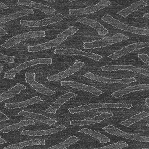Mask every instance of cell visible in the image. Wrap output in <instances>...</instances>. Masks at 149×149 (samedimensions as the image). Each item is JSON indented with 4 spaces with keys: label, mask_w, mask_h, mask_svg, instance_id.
I'll use <instances>...</instances> for the list:
<instances>
[{
    "label": "cell",
    "mask_w": 149,
    "mask_h": 149,
    "mask_svg": "<svg viewBox=\"0 0 149 149\" xmlns=\"http://www.w3.org/2000/svg\"><path fill=\"white\" fill-rule=\"evenodd\" d=\"M79 30L76 27L70 26L60 34L57 35L56 38L44 44H39L34 46H29L27 48L29 52H37L46 49L55 47L63 43L68 37L74 35Z\"/></svg>",
    "instance_id": "cell-1"
},
{
    "label": "cell",
    "mask_w": 149,
    "mask_h": 149,
    "mask_svg": "<svg viewBox=\"0 0 149 149\" xmlns=\"http://www.w3.org/2000/svg\"><path fill=\"white\" fill-rule=\"evenodd\" d=\"M133 107L131 104L125 103H97L89 104L84 105L77 107L70 108L69 112L71 114L78 113L89 111L91 109L99 108H126L130 109Z\"/></svg>",
    "instance_id": "cell-2"
},
{
    "label": "cell",
    "mask_w": 149,
    "mask_h": 149,
    "mask_svg": "<svg viewBox=\"0 0 149 149\" xmlns=\"http://www.w3.org/2000/svg\"><path fill=\"white\" fill-rule=\"evenodd\" d=\"M101 19L109 24L115 26L117 29H121L124 31L130 32L133 33L141 35L149 36L148 29L139 28L135 26H130L127 24L121 22L120 21L117 20L109 14H106L101 17Z\"/></svg>",
    "instance_id": "cell-3"
},
{
    "label": "cell",
    "mask_w": 149,
    "mask_h": 149,
    "mask_svg": "<svg viewBox=\"0 0 149 149\" xmlns=\"http://www.w3.org/2000/svg\"><path fill=\"white\" fill-rule=\"evenodd\" d=\"M52 59L50 58H39L26 61L8 71L4 74V78L9 79H13L15 77V75L17 73L23 70L28 68L29 67L38 64L50 65L52 64Z\"/></svg>",
    "instance_id": "cell-4"
},
{
    "label": "cell",
    "mask_w": 149,
    "mask_h": 149,
    "mask_svg": "<svg viewBox=\"0 0 149 149\" xmlns=\"http://www.w3.org/2000/svg\"><path fill=\"white\" fill-rule=\"evenodd\" d=\"M45 32L44 31H32L26 32L6 40L4 44L2 45L1 47L9 49L19 44L24 40L36 38L45 37Z\"/></svg>",
    "instance_id": "cell-5"
},
{
    "label": "cell",
    "mask_w": 149,
    "mask_h": 149,
    "mask_svg": "<svg viewBox=\"0 0 149 149\" xmlns=\"http://www.w3.org/2000/svg\"><path fill=\"white\" fill-rule=\"evenodd\" d=\"M102 130L111 135H114L117 136L125 138L131 140L140 141V142H148L149 141V137L138 136L132 133L125 132L113 125H109L106 126L104 127Z\"/></svg>",
    "instance_id": "cell-6"
},
{
    "label": "cell",
    "mask_w": 149,
    "mask_h": 149,
    "mask_svg": "<svg viewBox=\"0 0 149 149\" xmlns=\"http://www.w3.org/2000/svg\"><path fill=\"white\" fill-rule=\"evenodd\" d=\"M65 18H66V16L61 14L59 13L52 17L36 21H25L21 20L20 23V24L22 25L27 27H41L60 22Z\"/></svg>",
    "instance_id": "cell-7"
},
{
    "label": "cell",
    "mask_w": 149,
    "mask_h": 149,
    "mask_svg": "<svg viewBox=\"0 0 149 149\" xmlns=\"http://www.w3.org/2000/svg\"><path fill=\"white\" fill-rule=\"evenodd\" d=\"M26 82L35 90L42 94L47 96L53 95L55 92L44 86L36 80V74L33 72H26L25 74Z\"/></svg>",
    "instance_id": "cell-8"
},
{
    "label": "cell",
    "mask_w": 149,
    "mask_h": 149,
    "mask_svg": "<svg viewBox=\"0 0 149 149\" xmlns=\"http://www.w3.org/2000/svg\"><path fill=\"white\" fill-rule=\"evenodd\" d=\"M84 65V62L76 60L74 62L73 65L63 72H59L58 74L51 75L47 78L48 80L49 81H54L60 80L62 79H66L67 77L71 76L79 71Z\"/></svg>",
    "instance_id": "cell-9"
},
{
    "label": "cell",
    "mask_w": 149,
    "mask_h": 149,
    "mask_svg": "<svg viewBox=\"0 0 149 149\" xmlns=\"http://www.w3.org/2000/svg\"><path fill=\"white\" fill-rule=\"evenodd\" d=\"M84 76L87 79H90L92 80L97 81L104 83L127 84L131 83L137 81L136 79L133 77L122 79H110V78H106V77L99 76V75L93 74L91 72H87L84 74Z\"/></svg>",
    "instance_id": "cell-10"
},
{
    "label": "cell",
    "mask_w": 149,
    "mask_h": 149,
    "mask_svg": "<svg viewBox=\"0 0 149 149\" xmlns=\"http://www.w3.org/2000/svg\"><path fill=\"white\" fill-rule=\"evenodd\" d=\"M111 3L110 1L102 0L97 4L93 6L81 9H71L69 10V13L70 15H86L93 13L109 6Z\"/></svg>",
    "instance_id": "cell-11"
},
{
    "label": "cell",
    "mask_w": 149,
    "mask_h": 149,
    "mask_svg": "<svg viewBox=\"0 0 149 149\" xmlns=\"http://www.w3.org/2000/svg\"><path fill=\"white\" fill-rule=\"evenodd\" d=\"M54 53L57 55H79L90 58L96 61L101 60L102 58V56L92 53L86 52L82 50H78L74 49H56L54 51Z\"/></svg>",
    "instance_id": "cell-12"
},
{
    "label": "cell",
    "mask_w": 149,
    "mask_h": 149,
    "mask_svg": "<svg viewBox=\"0 0 149 149\" xmlns=\"http://www.w3.org/2000/svg\"><path fill=\"white\" fill-rule=\"evenodd\" d=\"M102 70L104 72L112 71L116 70H128L132 72L135 73H139L145 75L149 76V72L147 70L141 68L135 67L132 65H111L109 66H105L101 68Z\"/></svg>",
    "instance_id": "cell-13"
},
{
    "label": "cell",
    "mask_w": 149,
    "mask_h": 149,
    "mask_svg": "<svg viewBox=\"0 0 149 149\" xmlns=\"http://www.w3.org/2000/svg\"><path fill=\"white\" fill-rule=\"evenodd\" d=\"M61 86H69L78 90H81L91 93L95 95H99L104 93L103 92L94 86L80 83L74 81H61Z\"/></svg>",
    "instance_id": "cell-14"
},
{
    "label": "cell",
    "mask_w": 149,
    "mask_h": 149,
    "mask_svg": "<svg viewBox=\"0 0 149 149\" xmlns=\"http://www.w3.org/2000/svg\"><path fill=\"white\" fill-rule=\"evenodd\" d=\"M67 127L65 126L61 125L56 127L46 130H38V131H33V130H23L21 132V135L23 136H48L55 134L58 132H60L64 130L67 129Z\"/></svg>",
    "instance_id": "cell-15"
},
{
    "label": "cell",
    "mask_w": 149,
    "mask_h": 149,
    "mask_svg": "<svg viewBox=\"0 0 149 149\" xmlns=\"http://www.w3.org/2000/svg\"><path fill=\"white\" fill-rule=\"evenodd\" d=\"M77 95L72 92H68L63 95L62 96L57 99L49 108L46 109V112L48 113H56L57 111L60 108L63 104L71 98L76 97Z\"/></svg>",
    "instance_id": "cell-16"
},
{
    "label": "cell",
    "mask_w": 149,
    "mask_h": 149,
    "mask_svg": "<svg viewBox=\"0 0 149 149\" xmlns=\"http://www.w3.org/2000/svg\"><path fill=\"white\" fill-rule=\"evenodd\" d=\"M17 3L18 5H24L33 7L35 9H38L44 13L48 15H52L56 11V10L52 7L33 1L28 0H18Z\"/></svg>",
    "instance_id": "cell-17"
},
{
    "label": "cell",
    "mask_w": 149,
    "mask_h": 149,
    "mask_svg": "<svg viewBox=\"0 0 149 149\" xmlns=\"http://www.w3.org/2000/svg\"><path fill=\"white\" fill-rule=\"evenodd\" d=\"M18 115L26 117L29 118H33L38 120L40 122L47 124L49 125H52L54 124L57 123V120L47 117L44 115L37 113H33V112H28V111H21L18 113Z\"/></svg>",
    "instance_id": "cell-18"
},
{
    "label": "cell",
    "mask_w": 149,
    "mask_h": 149,
    "mask_svg": "<svg viewBox=\"0 0 149 149\" xmlns=\"http://www.w3.org/2000/svg\"><path fill=\"white\" fill-rule=\"evenodd\" d=\"M76 22H79L87 25L96 30L98 34L100 36H105L109 33V31L106 28L95 20L90 19L86 17H82L76 21Z\"/></svg>",
    "instance_id": "cell-19"
},
{
    "label": "cell",
    "mask_w": 149,
    "mask_h": 149,
    "mask_svg": "<svg viewBox=\"0 0 149 149\" xmlns=\"http://www.w3.org/2000/svg\"><path fill=\"white\" fill-rule=\"evenodd\" d=\"M149 85L146 84H140L134 85L121 90L115 91L112 93V95L116 98H119L123 95L128 94L130 93L143 91V90H149Z\"/></svg>",
    "instance_id": "cell-20"
},
{
    "label": "cell",
    "mask_w": 149,
    "mask_h": 149,
    "mask_svg": "<svg viewBox=\"0 0 149 149\" xmlns=\"http://www.w3.org/2000/svg\"><path fill=\"white\" fill-rule=\"evenodd\" d=\"M147 6H148V3H147L146 1L141 0L132 3L124 10H121L120 11L118 12L117 14L123 17H126L133 12L136 11Z\"/></svg>",
    "instance_id": "cell-21"
},
{
    "label": "cell",
    "mask_w": 149,
    "mask_h": 149,
    "mask_svg": "<svg viewBox=\"0 0 149 149\" xmlns=\"http://www.w3.org/2000/svg\"><path fill=\"white\" fill-rule=\"evenodd\" d=\"M106 119V115L103 113L95 116L91 119L81 120H71L70 121V125L84 126L89 125L92 124L101 123Z\"/></svg>",
    "instance_id": "cell-22"
},
{
    "label": "cell",
    "mask_w": 149,
    "mask_h": 149,
    "mask_svg": "<svg viewBox=\"0 0 149 149\" xmlns=\"http://www.w3.org/2000/svg\"><path fill=\"white\" fill-rule=\"evenodd\" d=\"M42 101V99L38 96H35L21 102L16 103L5 104L4 107L6 109H12L16 108H24L34 104L38 103Z\"/></svg>",
    "instance_id": "cell-23"
},
{
    "label": "cell",
    "mask_w": 149,
    "mask_h": 149,
    "mask_svg": "<svg viewBox=\"0 0 149 149\" xmlns=\"http://www.w3.org/2000/svg\"><path fill=\"white\" fill-rule=\"evenodd\" d=\"M26 89V87L24 85L21 84L17 83L13 88L0 95V102L13 97Z\"/></svg>",
    "instance_id": "cell-24"
},
{
    "label": "cell",
    "mask_w": 149,
    "mask_h": 149,
    "mask_svg": "<svg viewBox=\"0 0 149 149\" xmlns=\"http://www.w3.org/2000/svg\"><path fill=\"white\" fill-rule=\"evenodd\" d=\"M45 144L46 141L45 140H31L27 141L12 144L2 149H20L27 146H34V145H45Z\"/></svg>",
    "instance_id": "cell-25"
},
{
    "label": "cell",
    "mask_w": 149,
    "mask_h": 149,
    "mask_svg": "<svg viewBox=\"0 0 149 149\" xmlns=\"http://www.w3.org/2000/svg\"><path fill=\"white\" fill-rule=\"evenodd\" d=\"M33 13L34 11L32 9H24L1 17L0 18V23L4 24L7 22L15 20L19 17Z\"/></svg>",
    "instance_id": "cell-26"
},
{
    "label": "cell",
    "mask_w": 149,
    "mask_h": 149,
    "mask_svg": "<svg viewBox=\"0 0 149 149\" xmlns=\"http://www.w3.org/2000/svg\"><path fill=\"white\" fill-rule=\"evenodd\" d=\"M78 132L81 133H83L84 134L90 135L93 137L95 138L99 141L100 143H107L110 141V139L104 135V134L97 132V131L93 130H92L86 128H84L78 131Z\"/></svg>",
    "instance_id": "cell-27"
},
{
    "label": "cell",
    "mask_w": 149,
    "mask_h": 149,
    "mask_svg": "<svg viewBox=\"0 0 149 149\" xmlns=\"http://www.w3.org/2000/svg\"><path fill=\"white\" fill-rule=\"evenodd\" d=\"M36 121L34 120H23L20 121L17 124H13L3 128L2 129L0 130V132L2 133H6L11 131H14L16 130L19 129L23 127L34 125L36 124Z\"/></svg>",
    "instance_id": "cell-28"
},
{
    "label": "cell",
    "mask_w": 149,
    "mask_h": 149,
    "mask_svg": "<svg viewBox=\"0 0 149 149\" xmlns=\"http://www.w3.org/2000/svg\"><path fill=\"white\" fill-rule=\"evenodd\" d=\"M149 113L148 112H141L137 114L134 115L130 118H128L127 120H124L120 122V124L126 127H128L132 125L133 124H135L136 122L142 120L148 116Z\"/></svg>",
    "instance_id": "cell-29"
},
{
    "label": "cell",
    "mask_w": 149,
    "mask_h": 149,
    "mask_svg": "<svg viewBox=\"0 0 149 149\" xmlns=\"http://www.w3.org/2000/svg\"><path fill=\"white\" fill-rule=\"evenodd\" d=\"M129 37L121 33H117L110 36H107L100 39L102 42L107 43L108 46L124 40L129 39Z\"/></svg>",
    "instance_id": "cell-30"
},
{
    "label": "cell",
    "mask_w": 149,
    "mask_h": 149,
    "mask_svg": "<svg viewBox=\"0 0 149 149\" xmlns=\"http://www.w3.org/2000/svg\"><path fill=\"white\" fill-rule=\"evenodd\" d=\"M80 139L75 136H70V137L61 143L46 149H66L69 146L74 144L79 141Z\"/></svg>",
    "instance_id": "cell-31"
},
{
    "label": "cell",
    "mask_w": 149,
    "mask_h": 149,
    "mask_svg": "<svg viewBox=\"0 0 149 149\" xmlns=\"http://www.w3.org/2000/svg\"><path fill=\"white\" fill-rule=\"evenodd\" d=\"M134 50L132 49L129 47L127 46L123 47L122 48L120 49L119 50L116 51L113 54L109 55L108 57L110 58L113 60H116L123 56L127 55L129 53H131L133 52Z\"/></svg>",
    "instance_id": "cell-32"
},
{
    "label": "cell",
    "mask_w": 149,
    "mask_h": 149,
    "mask_svg": "<svg viewBox=\"0 0 149 149\" xmlns=\"http://www.w3.org/2000/svg\"><path fill=\"white\" fill-rule=\"evenodd\" d=\"M108 46L107 43L102 42L101 40H95L92 42H86L84 43V47L86 49H94L104 47Z\"/></svg>",
    "instance_id": "cell-33"
},
{
    "label": "cell",
    "mask_w": 149,
    "mask_h": 149,
    "mask_svg": "<svg viewBox=\"0 0 149 149\" xmlns=\"http://www.w3.org/2000/svg\"><path fill=\"white\" fill-rule=\"evenodd\" d=\"M128 146L129 144H127L126 142H124V141H118L116 143L109 144V145L104 146V147L97 148L89 149H121L127 148V147H128Z\"/></svg>",
    "instance_id": "cell-34"
},
{
    "label": "cell",
    "mask_w": 149,
    "mask_h": 149,
    "mask_svg": "<svg viewBox=\"0 0 149 149\" xmlns=\"http://www.w3.org/2000/svg\"><path fill=\"white\" fill-rule=\"evenodd\" d=\"M129 47L132 49L134 50H138L144 48L149 47V43L148 42H137L131 44L127 46Z\"/></svg>",
    "instance_id": "cell-35"
},
{
    "label": "cell",
    "mask_w": 149,
    "mask_h": 149,
    "mask_svg": "<svg viewBox=\"0 0 149 149\" xmlns=\"http://www.w3.org/2000/svg\"><path fill=\"white\" fill-rule=\"evenodd\" d=\"M15 58V57L14 56H9L3 55L0 52V61H1L10 63H14Z\"/></svg>",
    "instance_id": "cell-36"
},
{
    "label": "cell",
    "mask_w": 149,
    "mask_h": 149,
    "mask_svg": "<svg viewBox=\"0 0 149 149\" xmlns=\"http://www.w3.org/2000/svg\"><path fill=\"white\" fill-rule=\"evenodd\" d=\"M138 57L146 64L149 65V57L148 55L146 54H138Z\"/></svg>",
    "instance_id": "cell-37"
},
{
    "label": "cell",
    "mask_w": 149,
    "mask_h": 149,
    "mask_svg": "<svg viewBox=\"0 0 149 149\" xmlns=\"http://www.w3.org/2000/svg\"><path fill=\"white\" fill-rule=\"evenodd\" d=\"M9 120V117L0 111V122Z\"/></svg>",
    "instance_id": "cell-38"
},
{
    "label": "cell",
    "mask_w": 149,
    "mask_h": 149,
    "mask_svg": "<svg viewBox=\"0 0 149 149\" xmlns=\"http://www.w3.org/2000/svg\"><path fill=\"white\" fill-rule=\"evenodd\" d=\"M9 9V7H8V6H6V5H5L3 3L0 1V10H7V9Z\"/></svg>",
    "instance_id": "cell-39"
},
{
    "label": "cell",
    "mask_w": 149,
    "mask_h": 149,
    "mask_svg": "<svg viewBox=\"0 0 149 149\" xmlns=\"http://www.w3.org/2000/svg\"><path fill=\"white\" fill-rule=\"evenodd\" d=\"M7 34V33L6 32V30H4L3 28H2L0 26V37L5 36V35Z\"/></svg>",
    "instance_id": "cell-40"
},
{
    "label": "cell",
    "mask_w": 149,
    "mask_h": 149,
    "mask_svg": "<svg viewBox=\"0 0 149 149\" xmlns=\"http://www.w3.org/2000/svg\"><path fill=\"white\" fill-rule=\"evenodd\" d=\"M6 143V141L4 139L0 136V144H3Z\"/></svg>",
    "instance_id": "cell-41"
},
{
    "label": "cell",
    "mask_w": 149,
    "mask_h": 149,
    "mask_svg": "<svg viewBox=\"0 0 149 149\" xmlns=\"http://www.w3.org/2000/svg\"><path fill=\"white\" fill-rule=\"evenodd\" d=\"M145 103H146V105L149 107V97H147L145 99Z\"/></svg>",
    "instance_id": "cell-42"
},
{
    "label": "cell",
    "mask_w": 149,
    "mask_h": 149,
    "mask_svg": "<svg viewBox=\"0 0 149 149\" xmlns=\"http://www.w3.org/2000/svg\"><path fill=\"white\" fill-rule=\"evenodd\" d=\"M143 17H146V18H149V13H145V14L143 15Z\"/></svg>",
    "instance_id": "cell-43"
},
{
    "label": "cell",
    "mask_w": 149,
    "mask_h": 149,
    "mask_svg": "<svg viewBox=\"0 0 149 149\" xmlns=\"http://www.w3.org/2000/svg\"><path fill=\"white\" fill-rule=\"evenodd\" d=\"M3 70V67L2 66L0 65V73L2 72Z\"/></svg>",
    "instance_id": "cell-44"
},
{
    "label": "cell",
    "mask_w": 149,
    "mask_h": 149,
    "mask_svg": "<svg viewBox=\"0 0 149 149\" xmlns=\"http://www.w3.org/2000/svg\"><path fill=\"white\" fill-rule=\"evenodd\" d=\"M149 149V148H141V149Z\"/></svg>",
    "instance_id": "cell-45"
}]
</instances>
